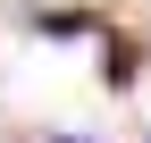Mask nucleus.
<instances>
[{
  "label": "nucleus",
  "mask_w": 151,
  "mask_h": 143,
  "mask_svg": "<svg viewBox=\"0 0 151 143\" xmlns=\"http://www.w3.org/2000/svg\"><path fill=\"white\" fill-rule=\"evenodd\" d=\"M101 84H134V42L126 34H101Z\"/></svg>",
  "instance_id": "1"
},
{
  "label": "nucleus",
  "mask_w": 151,
  "mask_h": 143,
  "mask_svg": "<svg viewBox=\"0 0 151 143\" xmlns=\"http://www.w3.org/2000/svg\"><path fill=\"white\" fill-rule=\"evenodd\" d=\"M92 17H76V9H34V34H84Z\"/></svg>",
  "instance_id": "2"
},
{
  "label": "nucleus",
  "mask_w": 151,
  "mask_h": 143,
  "mask_svg": "<svg viewBox=\"0 0 151 143\" xmlns=\"http://www.w3.org/2000/svg\"><path fill=\"white\" fill-rule=\"evenodd\" d=\"M59 143H84V135H59Z\"/></svg>",
  "instance_id": "3"
}]
</instances>
